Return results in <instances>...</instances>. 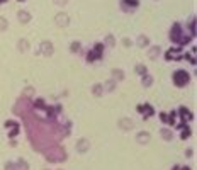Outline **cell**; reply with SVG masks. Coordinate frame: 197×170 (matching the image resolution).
<instances>
[{"label":"cell","instance_id":"5b68a950","mask_svg":"<svg viewBox=\"0 0 197 170\" xmlns=\"http://www.w3.org/2000/svg\"><path fill=\"white\" fill-rule=\"evenodd\" d=\"M122 4H124V5H129L131 9H134V7L139 5V0H122Z\"/></svg>","mask_w":197,"mask_h":170},{"label":"cell","instance_id":"277c9868","mask_svg":"<svg viewBox=\"0 0 197 170\" xmlns=\"http://www.w3.org/2000/svg\"><path fill=\"white\" fill-rule=\"evenodd\" d=\"M162 121L163 122H167V124H175V114H173V112H172V114H165V112H163L162 114Z\"/></svg>","mask_w":197,"mask_h":170},{"label":"cell","instance_id":"3957f363","mask_svg":"<svg viewBox=\"0 0 197 170\" xmlns=\"http://www.w3.org/2000/svg\"><path fill=\"white\" fill-rule=\"evenodd\" d=\"M138 111L144 114V117H149V116L153 114V109L149 107L148 104H144V106H138Z\"/></svg>","mask_w":197,"mask_h":170},{"label":"cell","instance_id":"7a4b0ae2","mask_svg":"<svg viewBox=\"0 0 197 170\" xmlns=\"http://www.w3.org/2000/svg\"><path fill=\"white\" fill-rule=\"evenodd\" d=\"M102 49H104V46H102V44H97L94 51H90V53H88L87 60L88 61H94V60H97V58H100V56H102Z\"/></svg>","mask_w":197,"mask_h":170},{"label":"cell","instance_id":"8992f818","mask_svg":"<svg viewBox=\"0 0 197 170\" xmlns=\"http://www.w3.org/2000/svg\"><path fill=\"white\" fill-rule=\"evenodd\" d=\"M0 2H5V0H0Z\"/></svg>","mask_w":197,"mask_h":170},{"label":"cell","instance_id":"6da1fadb","mask_svg":"<svg viewBox=\"0 0 197 170\" xmlns=\"http://www.w3.org/2000/svg\"><path fill=\"white\" fill-rule=\"evenodd\" d=\"M189 82H190V75L185 70H177L175 73H173V83H175L177 87H185Z\"/></svg>","mask_w":197,"mask_h":170}]
</instances>
